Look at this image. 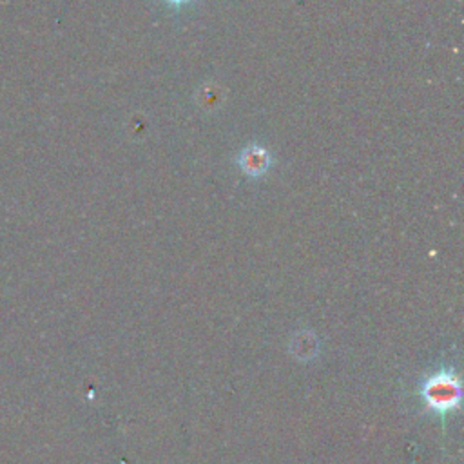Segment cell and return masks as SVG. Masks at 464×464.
I'll use <instances>...</instances> for the list:
<instances>
[{
	"mask_svg": "<svg viewBox=\"0 0 464 464\" xmlns=\"http://www.w3.org/2000/svg\"><path fill=\"white\" fill-rule=\"evenodd\" d=\"M420 399L428 411L435 413L442 420L446 430V419L460 404V379L451 366H440L419 382Z\"/></svg>",
	"mask_w": 464,
	"mask_h": 464,
	"instance_id": "6da1fadb",
	"label": "cell"
},
{
	"mask_svg": "<svg viewBox=\"0 0 464 464\" xmlns=\"http://www.w3.org/2000/svg\"><path fill=\"white\" fill-rule=\"evenodd\" d=\"M237 163H239V167H241V170L245 174H248V176H261L270 167V156H268V152L263 147L250 145V147H246L239 154Z\"/></svg>",
	"mask_w": 464,
	"mask_h": 464,
	"instance_id": "7a4b0ae2",
	"label": "cell"
},
{
	"mask_svg": "<svg viewBox=\"0 0 464 464\" xmlns=\"http://www.w3.org/2000/svg\"><path fill=\"white\" fill-rule=\"evenodd\" d=\"M170 4H174V5H179V4H185V2H188V0H169Z\"/></svg>",
	"mask_w": 464,
	"mask_h": 464,
	"instance_id": "3957f363",
	"label": "cell"
}]
</instances>
